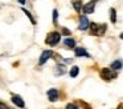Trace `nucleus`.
I'll list each match as a JSON object with an SVG mask.
<instances>
[{"mask_svg":"<svg viewBox=\"0 0 123 109\" xmlns=\"http://www.w3.org/2000/svg\"><path fill=\"white\" fill-rule=\"evenodd\" d=\"M89 28H90V32L91 35H94V36H102V35L106 32L107 27L106 24H97V23H91L90 25H89Z\"/></svg>","mask_w":123,"mask_h":109,"instance_id":"nucleus-1","label":"nucleus"},{"mask_svg":"<svg viewBox=\"0 0 123 109\" xmlns=\"http://www.w3.org/2000/svg\"><path fill=\"white\" fill-rule=\"evenodd\" d=\"M60 39H61V35H60L58 32H52V33L48 35L45 43L49 45H57L60 43Z\"/></svg>","mask_w":123,"mask_h":109,"instance_id":"nucleus-2","label":"nucleus"},{"mask_svg":"<svg viewBox=\"0 0 123 109\" xmlns=\"http://www.w3.org/2000/svg\"><path fill=\"white\" fill-rule=\"evenodd\" d=\"M115 76H117V74L112 72L111 68H103L101 71V77L103 80H106V81H110V80L115 79Z\"/></svg>","mask_w":123,"mask_h":109,"instance_id":"nucleus-3","label":"nucleus"},{"mask_svg":"<svg viewBox=\"0 0 123 109\" xmlns=\"http://www.w3.org/2000/svg\"><path fill=\"white\" fill-rule=\"evenodd\" d=\"M52 56H53V52H52V51H44V52L41 53V57H40V60H38V64H40V65L45 64Z\"/></svg>","mask_w":123,"mask_h":109,"instance_id":"nucleus-4","label":"nucleus"},{"mask_svg":"<svg viewBox=\"0 0 123 109\" xmlns=\"http://www.w3.org/2000/svg\"><path fill=\"white\" fill-rule=\"evenodd\" d=\"M89 25H90V21L87 20V17H86V16H81L78 29H81V31H86V29L89 28Z\"/></svg>","mask_w":123,"mask_h":109,"instance_id":"nucleus-5","label":"nucleus"},{"mask_svg":"<svg viewBox=\"0 0 123 109\" xmlns=\"http://www.w3.org/2000/svg\"><path fill=\"white\" fill-rule=\"evenodd\" d=\"M48 98L52 101V102L57 101V98H58V90L57 89H49L48 90Z\"/></svg>","mask_w":123,"mask_h":109,"instance_id":"nucleus-6","label":"nucleus"},{"mask_svg":"<svg viewBox=\"0 0 123 109\" xmlns=\"http://www.w3.org/2000/svg\"><path fill=\"white\" fill-rule=\"evenodd\" d=\"M12 101H13V104H15V105H17L19 108H24V105H25L24 101H23V98L20 97V96H16V94L12 96Z\"/></svg>","mask_w":123,"mask_h":109,"instance_id":"nucleus-7","label":"nucleus"},{"mask_svg":"<svg viewBox=\"0 0 123 109\" xmlns=\"http://www.w3.org/2000/svg\"><path fill=\"white\" fill-rule=\"evenodd\" d=\"M94 7H95L94 1H90V3H87V4L83 5L82 9H83V12H85V13H91V12H94Z\"/></svg>","mask_w":123,"mask_h":109,"instance_id":"nucleus-8","label":"nucleus"},{"mask_svg":"<svg viewBox=\"0 0 123 109\" xmlns=\"http://www.w3.org/2000/svg\"><path fill=\"white\" fill-rule=\"evenodd\" d=\"M75 56H85V57H89V53L86 52V49L83 48H75Z\"/></svg>","mask_w":123,"mask_h":109,"instance_id":"nucleus-9","label":"nucleus"},{"mask_svg":"<svg viewBox=\"0 0 123 109\" xmlns=\"http://www.w3.org/2000/svg\"><path fill=\"white\" fill-rule=\"evenodd\" d=\"M64 44L66 45V47H69V48H74L75 47V41L73 39H66L64 41Z\"/></svg>","mask_w":123,"mask_h":109,"instance_id":"nucleus-10","label":"nucleus"},{"mask_svg":"<svg viewBox=\"0 0 123 109\" xmlns=\"http://www.w3.org/2000/svg\"><path fill=\"white\" fill-rule=\"evenodd\" d=\"M122 66H123V64H122L120 60H117V61H114V63H111V68L112 69H120Z\"/></svg>","mask_w":123,"mask_h":109,"instance_id":"nucleus-11","label":"nucleus"},{"mask_svg":"<svg viewBox=\"0 0 123 109\" xmlns=\"http://www.w3.org/2000/svg\"><path fill=\"white\" fill-rule=\"evenodd\" d=\"M73 7H74L75 11H81V7H82V1H81V0H75V1H73Z\"/></svg>","mask_w":123,"mask_h":109,"instance_id":"nucleus-12","label":"nucleus"},{"mask_svg":"<svg viewBox=\"0 0 123 109\" xmlns=\"http://www.w3.org/2000/svg\"><path fill=\"white\" fill-rule=\"evenodd\" d=\"M78 72H80L78 66H73V68L70 69V77H77L78 76Z\"/></svg>","mask_w":123,"mask_h":109,"instance_id":"nucleus-13","label":"nucleus"},{"mask_svg":"<svg viewBox=\"0 0 123 109\" xmlns=\"http://www.w3.org/2000/svg\"><path fill=\"white\" fill-rule=\"evenodd\" d=\"M110 20H111L112 23H115V21H117V12H115L114 8L110 11Z\"/></svg>","mask_w":123,"mask_h":109,"instance_id":"nucleus-14","label":"nucleus"},{"mask_svg":"<svg viewBox=\"0 0 123 109\" xmlns=\"http://www.w3.org/2000/svg\"><path fill=\"white\" fill-rule=\"evenodd\" d=\"M23 12H24V13H25V15H27V16H28V17H29V20H31V21H32V23H33V24H35V23H36V21H35V19H33V17H32V15H31V12H28V11H27V9H24V8H23Z\"/></svg>","mask_w":123,"mask_h":109,"instance_id":"nucleus-15","label":"nucleus"},{"mask_svg":"<svg viewBox=\"0 0 123 109\" xmlns=\"http://www.w3.org/2000/svg\"><path fill=\"white\" fill-rule=\"evenodd\" d=\"M78 106L77 105H74V104H68L66 105V109H77Z\"/></svg>","mask_w":123,"mask_h":109,"instance_id":"nucleus-16","label":"nucleus"},{"mask_svg":"<svg viewBox=\"0 0 123 109\" xmlns=\"http://www.w3.org/2000/svg\"><path fill=\"white\" fill-rule=\"evenodd\" d=\"M57 16H58V12L54 9V11H53V21H54V23L57 21Z\"/></svg>","mask_w":123,"mask_h":109,"instance_id":"nucleus-17","label":"nucleus"},{"mask_svg":"<svg viewBox=\"0 0 123 109\" xmlns=\"http://www.w3.org/2000/svg\"><path fill=\"white\" fill-rule=\"evenodd\" d=\"M0 108H1V109H3V108L6 109V108H8V106H7L6 104H3V102H0Z\"/></svg>","mask_w":123,"mask_h":109,"instance_id":"nucleus-18","label":"nucleus"},{"mask_svg":"<svg viewBox=\"0 0 123 109\" xmlns=\"http://www.w3.org/2000/svg\"><path fill=\"white\" fill-rule=\"evenodd\" d=\"M62 32H64V33H65V35H70V32H69V31H68V29H66V28H64V29H62Z\"/></svg>","mask_w":123,"mask_h":109,"instance_id":"nucleus-19","label":"nucleus"},{"mask_svg":"<svg viewBox=\"0 0 123 109\" xmlns=\"http://www.w3.org/2000/svg\"><path fill=\"white\" fill-rule=\"evenodd\" d=\"M20 1V4H25V0H19Z\"/></svg>","mask_w":123,"mask_h":109,"instance_id":"nucleus-20","label":"nucleus"},{"mask_svg":"<svg viewBox=\"0 0 123 109\" xmlns=\"http://www.w3.org/2000/svg\"><path fill=\"white\" fill-rule=\"evenodd\" d=\"M120 39L123 40V32H122V33H120Z\"/></svg>","mask_w":123,"mask_h":109,"instance_id":"nucleus-21","label":"nucleus"}]
</instances>
